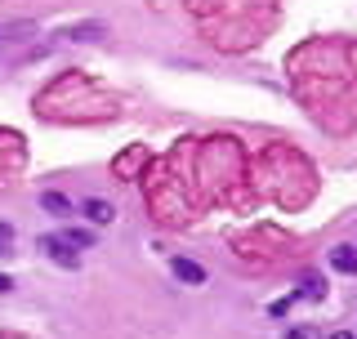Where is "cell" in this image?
<instances>
[{
    "mask_svg": "<svg viewBox=\"0 0 357 339\" xmlns=\"http://www.w3.org/2000/svg\"><path fill=\"white\" fill-rule=\"evenodd\" d=\"M331 268L344 277H357V246H335L331 250Z\"/></svg>",
    "mask_w": 357,
    "mask_h": 339,
    "instance_id": "cell-2",
    "label": "cell"
},
{
    "mask_svg": "<svg viewBox=\"0 0 357 339\" xmlns=\"http://www.w3.org/2000/svg\"><path fill=\"white\" fill-rule=\"evenodd\" d=\"M282 339H317V331H312V326H290Z\"/></svg>",
    "mask_w": 357,
    "mask_h": 339,
    "instance_id": "cell-10",
    "label": "cell"
},
{
    "mask_svg": "<svg viewBox=\"0 0 357 339\" xmlns=\"http://www.w3.org/2000/svg\"><path fill=\"white\" fill-rule=\"evenodd\" d=\"M321 295H326V281H321L317 273H304V277H299V295L295 299H321Z\"/></svg>",
    "mask_w": 357,
    "mask_h": 339,
    "instance_id": "cell-5",
    "label": "cell"
},
{
    "mask_svg": "<svg viewBox=\"0 0 357 339\" xmlns=\"http://www.w3.org/2000/svg\"><path fill=\"white\" fill-rule=\"evenodd\" d=\"M9 250H14V228L0 223V255H9Z\"/></svg>",
    "mask_w": 357,
    "mask_h": 339,
    "instance_id": "cell-9",
    "label": "cell"
},
{
    "mask_svg": "<svg viewBox=\"0 0 357 339\" xmlns=\"http://www.w3.org/2000/svg\"><path fill=\"white\" fill-rule=\"evenodd\" d=\"M331 339H357V335H349V331H335V335H331Z\"/></svg>",
    "mask_w": 357,
    "mask_h": 339,
    "instance_id": "cell-13",
    "label": "cell"
},
{
    "mask_svg": "<svg viewBox=\"0 0 357 339\" xmlns=\"http://www.w3.org/2000/svg\"><path fill=\"white\" fill-rule=\"evenodd\" d=\"M40 250L50 255L54 264H63V268H76V259H81V255H76V246L67 241L63 232H45V236H40Z\"/></svg>",
    "mask_w": 357,
    "mask_h": 339,
    "instance_id": "cell-1",
    "label": "cell"
},
{
    "mask_svg": "<svg viewBox=\"0 0 357 339\" xmlns=\"http://www.w3.org/2000/svg\"><path fill=\"white\" fill-rule=\"evenodd\" d=\"M5 290H14V281H9L5 273H0V295H5Z\"/></svg>",
    "mask_w": 357,
    "mask_h": 339,
    "instance_id": "cell-12",
    "label": "cell"
},
{
    "mask_svg": "<svg viewBox=\"0 0 357 339\" xmlns=\"http://www.w3.org/2000/svg\"><path fill=\"white\" fill-rule=\"evenodd\" d=\"M103 36H107L103 22H76V27L63 31V40H103Z\"/></svg>",
    "mask_w": 357,
    "mask_h": 339,
    "instance_id": "cell-4",
    "label": "cell"
},
{
    "mask_svg": "<svg viewBox=\"0 0 357 339\" xmlns=\"http://www.w3.org/2000/svg\"><path fill=\"white\" fill-rule=\"evenodd\" d=\"M290 303H295V295H286V299H277V303H273V308H268V312H273V317H286V312H290Z\"/></svg>",
    "mask_w": 357,
    "mask_h": 339,
    "instance_id": "cell-11",
    "label": "cell"
},
{
    "mask_svg": "<svg viewBox=\"0 0 357 339\" xmlns=\"http://www.w3.org/2000/svg\"><path fill=\"white\" fill-rule=\"evenodd\" d=\"M40 206L50 210V214H72V201L59 197V192H45V197H40Z\"/></svg>",
    "mask_w": 357,
    "mask_h": 339,
    "instance_id": "cell-7",
    "label": "cell"
},
{
    "mask_svg": "<svg viewBox=\"0 0 357 339\" xmlns=\"http://www.w3.org/2000/svg\"><path fill=\"white\" fill-rule=\"evenodd\" d=\"M170 268H174V277L183 281V286H201V281H206V268H201V264H192V259H183V255H178Z\"/></svg>",
    "mask_w": 357,
    "mask_h": 339,
    "instance_id": "cell-3",
    "label": "cell"
},
{
    "mask_svg": "<svg viewBox=\"0 0 357 339\" xmlns=\"http://www.w3.org/2000/svg\"><path fill=\"white\" fill-rule=\"evenodd\" d=\"M81 210H85V214H89V219H94V223H112V219H116V210H112L107 201H98V197H94V201H85Z\"/></svg>",
    "mask_w": 357,
    "mask_h": 339,
    "instance_id": "cell-6",
    "label": "cell"
},
{
    "mask_svg": "<svg viewBox=\"0 0 357 339\" xmlns=\"http://www.w3.org/2000/svg\"><path fill=\"white\" fill-rule=\"evenodd\" d=\"M63 236H67V241L76 246V250H89V246H94V236H89V232H81V228H67Z\"/></svg>",
    "mask_w": 357,
    "mask_h": 339,
    "instance_id": "cell-8",
    "label": "cell"
}]
</instances>
